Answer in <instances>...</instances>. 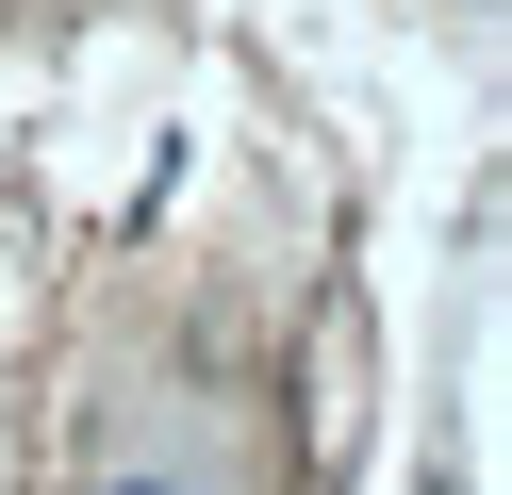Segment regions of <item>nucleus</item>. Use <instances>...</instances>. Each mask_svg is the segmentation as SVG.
<instances>
[{
  "label": "nucleus",
  "instance_id": "f257e3e1",
  "mask_svg": "<svg viewBox=\"0 0 512 495\" xmlns=\"http://www.w3.org/2000/svg\"><path fill=\"white\" fill-rule=\"evenodd\" d=\"M100 495H182V479H149V462H116V479H100Z\"/></svg>",
  "mask_w": 512,
  "mask_h": 495
}]
</instances>
